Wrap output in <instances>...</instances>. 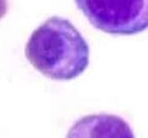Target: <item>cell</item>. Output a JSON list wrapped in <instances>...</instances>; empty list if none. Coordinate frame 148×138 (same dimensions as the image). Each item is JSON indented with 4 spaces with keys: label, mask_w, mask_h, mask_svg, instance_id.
I'll use <instances>...</instances> for the list:
<instances>
[{
    "label": "cell",
    "mask_w": 148,
    "mask_h": 138,
    "mask_svg": "<svg viewBox=\"0 0 148 138\" xmlns=\"http://www.w3.org/2000/svg\"><path fill=\"white\" fill-rule=\"evenodd\" d=\"M7 12V0H0V21Z\"/></svg>",
    "instance_id": "277c9868"
},
{
    "label": "cell",
    "mask_w": 148,
    "mask_h": 138,
    "mask_svg": "<svg viewBox=\"0 0 148 138\" xmlns=\"http://www.w3.org/2000/svg\"><path fill=\"white\" fill-rule=\"evenodd\" d=\"M78 9L99 31L131 36L145 31L148 0H75Z\"/></svg>",
    "instance_id": "7a4b0ae2"
},
{
    "label": "cell",
    "mask_w": 148,
    "mask_h": 138,
    "mask_svg": "<svg viewBox=\"0 0 148 138\" xmlns=\"http://www.w3.org/2000/svg\"><path fill=\"white\" fill-rule=\"evenodd\" d=\"M25 57L39 72L54 80H71L89 64V46L71 21L52 16L38 27L25 49Z\"/></svg>",
    "instance_id": "6da1fadb"
},
{
    "label": "cell",
    "mask_w": 148,
    "mask_h": 138,
    "mask_svg": "<svg viewBox=\"0 0 148 138\" xmlns=\"http://www.w3.org/2000/svg\"><path fill=\"white\" fill-rule=\"evenodd\" d=\"M66 138H135V135L123 118L112 114H93L77 120Z\"/></svg>",
    "instance_id": "3957f363"
}]
</instances>
